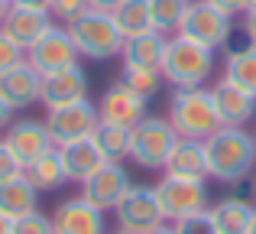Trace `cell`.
Instances as JSON below:
<instances>
[{
    "instance_id": "cell-1",
    "label": "cell",
    "mask_w": 256,
    "mask_h": 234,
    "mask_svg": "<svg viewBox=\"0 0 256 234\" xmlns=\"http://www.w3.org/2000/svg\"><path fill=\"white\" fill-rule=\"evenodd\" d=\"M204 153H208V176L227 185L244 182L256 163V143L253 133H246V127H218L204 140Z\"/></svg>"
},
{
    "instance_id": "cell-2",
    "label": "cell",
    "mask_w": 256,
    "mask_h": 234,
    "mask_svg": "<svg viewBox=\"0 0 256 234\" xmlns=\"http://www.w3.org/2000/svg\"><path fill=\"white\" fill-rule=\"evenodd\" d=\"M159 72H162V82H169L172 88H198L214 72V49L175 33L172 39H166Z\"/></svg>"
},
{
    "instance_id": "cell-3",
    "label": "cell",
    "mask_w": 256,
    "mask_h": 234,
    "mask_svg": "<svg viewBox=\"0 0 256 234\" xmlns=\"http://www.w3.org/2000/svg\"><path fill=\"white\" fill-rule=\"evenodd\" d=\"M65 30H68L78 56H84V59L107 62V59H114V56L124 52V33L117 30L114 17L104 13V10H91V7H88L82 17H75L72 23H65Z\"/></svg>"
},
{
    "instance_id": "cell-4",
    "label": "cell",
    "mask_w": 256,
    "mask_h": 234,
    "mask_svg": "<svg viewBox=\"0 0 256 234\" xmlns=\"http://www.w3.org/2000/svg\"><path fill=\"white\" fill-rule=\"evenodd\" d=\"M169 120L178 137L208 140L220 127L211 88H204V85H198V88H175V95L169 101Z\"/></svg>"
},
{
    "instance_id": "cell-5",
    "label": "cell",
    "mask_w": 256,
    "mask_h": 234,
    "mask_svg": "<svg viewBox=\"0 0 256 234\" xmlns=\"http://www.w3.org/2000/svg\"><path fill=\"white\" fill-rule=\"evenodd\" d=\"M178 143L169 117H150L146 114L130 130V159L140 169H166V159Z\"/></svg>"
},
{
    "instance_id": "cell-6",
    "label": "cell",
    "mask_w": 256,
    "mask_h": 234,
    "mask_svg": "<svg viewBox=\"0 0 256 234\" xmlns=\"http://www.w3.org/2000/svg\"><path fill=\"white\" fill-rule=\"evenodd\" d=\"M178 36L192 39V43H201L208 49H224L234 36V17L220 13L218 7H211L208 0H192L178 23Z\"/></svg>"
},
{
    "instance_id": "cell-7",
    "label": "cell",
    "mask_w": 256,
    "mask_h": 234,
    "mask_svg": "<svg viewBox=\"0 0 256 234\" xmlns=\"http://www.w3.org/2000/svg\"><path fill=\"white\" fill-rule=\"evenodd\" d=\"M152 189H156L162 218L172 221V224L182 221V218H188V215L208 211V185H204V179H182V176H169V172H166Z\"/></svg>"
},
{
    "instance_id": "cell-8",
    "label": "cell",
    "mask_w": 256,
    "mask_h": 234,
    "mask_svg": "<svg viewBox=\"0 0 256 234\" xmlns=\"http://www.w3.org/2000/svg\"><path fill=\"white\" fill-rule=\"evenodd\" d=\"M114 215H117V228L133 231V234H146L150 228L166 221L152 185H130V192L120 198Z\"/></svg>"
},
{
    "instance_id": "cell-9",
    "label": "cell",
    "mask_w": 256,
    "mask_h": 234,
    "mask_svg": "<svg viewBox=\"0 0 256 234\" xmlns=\"http://www.w3.org/2000/svg\"><path fill=\"white\" fill-rule=\"evenodd\" d=\"M98 104L84 101H75V104H65V108H52L46 114V127H49V137L56 146H65L72 140H84L94 133L98 127Z\"/></svg>"
},
{
    "instance_id": "cell-10",
    "label": "cell",
    "mask_w": 256,
    "mask_h": 234,
    "mask_svg": "<svg viewBox=\"0 0 256 234\" xmlns=\"http://www.w3.org/2000/svg\"><path fill=\"white\" fill-rule=\"evenodd\" d=\"M26 62H30L39 75H49V72H58V69H65V65H75L78 49H75V43H72L68 30L52 23L49 30L26 49Z\"/></svg>"
},
{
    "instance_id": "cell-11",
    "label": "cell",
    "mask_w": 256,
    "mask_h": 234,
    "mask_svg": "<svg viewBox=\"0 0 256 234\" xmlns=\"http://www.w3.org/2000/svg\"><path fill=\"white\" fill-rule=\"evenodd\" d=\"M130 176H126L124 163H110L107 159L104 166L91 172V176L82 182V198H88L91 205H98L100 211H114L120 205V198L130 192Z\"/></svg>"
},
{
    "instance_id": "cell-12",
    "label": "cell",
    "mask_w": 256,
    "mask_h": 234,
    "mask_svg": "<svg viewBox=\"0 0 256 234\" xmlns=\"http://www.w3.org/2000/svg\"><path fill=\"white\" fill-rule=\"evenodd\" d=\"M52 228L56 234H107V221L98 205L75 195L58 202V208L52 211Z\"/></svg>"
},
{
    "instance_id": "cell-13",
    "label": "cell",
    "mask_w": 256,
    "mask_h": 234,
    "mask_svg": "<svg viewBox=\"0 0 256 234\" xmlns=\"http://www.w3.org/2000/svg\"><path fill=\"white\" fill-rule=\"evenodd\" d=\"M84 98H88V72L78 62L42 75V95H39V101L46 104V111L65 108V104L84 101Z\"/></svg>"
},
{
    "instance_id": "cell-14",
    "label": "cell",
    "mask_w": 256,
    "mask_h": 234,
    "mask_svg": "<svg viewBox=\"0 0 256 234\" xmlns=\"http://www.w3.org/2000/svg\"><path fill=\"white\" fill-rule=\"evenodd\" d=\"M4 143L13 150V156L23 163V169L32 163V159H39L42 153H49L52 146V137H49V127H46V120H13L10 127H6V137Z\"/></svg>"
},
{
    "instance_id": "cell-15",
    "label": "cell",
    "mask_w": 256,
    "mask_h": 234,
    "mask_svg": "<svg viewBox=\"0 0 256 234\" xmlns=\"http://www.w3.org/2000/svg\"><path fill=\"white\" fill-rule=\"evenodd\" d=\"M98 117L104 124H120V127H136L146 117V98L130 91L124 82L110 85L98 101Z\"/></svg>"
},
{
    "instance_id": "cell-16",
    "label": "cell",
    "mask_w": 256,
    "mask_h": 234,
    "mask_svg": "<svg viewBox=\"0 0 256 234\" xmlns=\"http://www.w3.org/2000/svg\"><path fill=\"white\" fill-rule=\"evenodd\" d=\"M214 108H218L220 127H246L256 117V98L250 91H244L240 85H234L230 78H220L211 88Z\"/></svg>"
},
{
    "instance_id": "cell-17",
    "label": "cell",
    "mask_w": 256,
    "mask_h": 234,
    "mask_svg": "<svg viewBox=\"0 0 256 234\" xmlns=\"http://www.w3.org/2000/svg\"><path fill=\"white\" fill-rule=\"evenodd\" d=\"M39 95H42V75H39L26 59L16 69H10L6 75H0V98H4L13 111L32 108V104L39 101Z\"/></svg>"
},
{
    "instance_id": "cell-18",
    "label": "cell",
    "mask_w": 256,
    "mask_h": 234,
    "mask_svg": "<svg viewBox=\"0 0 256 234\" xmlns=\"http://www.w3.org/2000/svg\"><path fill=\"white\" fill-rule=\"evenodd\" d=\"M49 26H52V13H46V10H26V7H13L10 4L4 23H0V30H4L13 43H20L23 49H30V46L36 43L46 30H49Z\"/></svg>"
},
{
    "instance_id": "cell-19",
    "label": "cell",
    "mask_w": 256,
    "mask_h": 234,
    "mask_svg": "<svg viewBox=\"0 0 256 234\" xmlns=\"http://www.w3.org/2000/svg\"><path fill=\"white\" fill-rule=\"evenodd\" d=\"M58 153H62V163H65V176H68V182H84L88 176H91L98 166H104V153L98 150V143H94V137H84V140H72V143L58 146Z\"/></svg>"
},
{
    "instance_id": "cell-20",
    "label": "cell",
    "mask_w": 256,
    "mask_h": 234,
    "mask_svg": "<svg viewBox=\"0 0 256 234\" xmlns=\"http://www.w3.org/2000/svg\"><path fill=\"white\" fill-rule=\"evenodd\" d=\"M166 172L182 179H208V153H204V140H188L178 137L175 150L166 159Z\"/></svg>"
},
{
    "instance_id": "cell-21",
    "label": "cell",
    "mask_w": 256,
    "mask_h": 234,
    "mask_svg": "<svg viewBox=\"0 0 256 234\" xmlns=\"http://www.w3.org/2000/svg\"><path fill=\"white\" fill-rule=\"evenodd\" d=\"M36 208H39V192L23 172L6 179V182H0V211H4L10 221L30 215V211H36Z\"/></svg>"
},
{
    "instance_id": "cell-22",
    "label": "cell",
    "mask_w": 256,
    "mask_h": 234,
    "mask_svg": "<svg viewBox=\"0 0 256 234\" xmlns=\"http://www.w3.org/2000/svg\"><path fill=\"white\" fill-rule=\"evenodd\" d=\"M211 218L218 234H250V224L256 218V208L246 198H220L218 205H211Z\"/></svg>"
},
{
    "instance_id": "cell-23",
    "label": "cell",
    "mask_w": 256,
    "mask_h": 234,
    "mask_svg": "<svg viewBox=\"0 0 256 234\" xmlns=\"http://www.w3.org/2000/svg\"><path fill=\"white\" fill-rule=\"evenodd\" d=\"M162 52H166V33L150 30L140 36L124 39V65H143V69H159L162 65Z\"/></svg>"
},
{
    "instance_id": "cell-24",
    "label": "cell",
    "mask_w": 256,
    "mask_h": 234,
    "mask_svg": "<svg viewBox=\"0 0 256 234\" xmlns=\"http://www.w3.org/2000/svg\"><path fill=\"white\" fill-rule=\"evenodd\" d=\"M23 176L36 185V192H56V189H62V185L68 182V176H65V163H62L58 146H52L49 153H42L39 159H32V163L23 169Z\"/></svg>"
},
{
    "instance_id": "cell-25",
    "label": "cell",
    "mask_w": 256,
    "mask_h": 234,
    "mask_svg": "<svg viewBox=\"0 0 256 234\" xmlns=\"http://www.w3.org/2000/svg\"><path fill=\"white\" fill-rule=\"evenodd\" d=\"M224 78H230L234 85H240L244 91H250L256 98V43L246 39L244 46L230 49L227 56V69H224Z\"/></svg>"
},
{
    "instance_id": "cell-26",
    "label": "cell",
    "mask_w": 256,
    "mask_h": 234,
    "mask_svg": "<svg viewBox=\"0 0 256 234\" xmlns=\"http://www.w3.org/2000/svg\"><path fill=\"white\" fill-rule=\"evenodd\" d=\"M110 17H114V23H117V30L124 33V39L156 30V26H152V7H150V0H124Z\"/></svg>"
},
{
    "instance_id": "cell-27",
    "label": "cell",
    "mask_w": 256,
    "mask_h": 234,
    "mask_svg": "<svg viewBox=\"0 0 256 234\" xmlns=\"http://www.w3.org/2000/svg\"><path fill=\"white\" fill-rule=\"evenodd\" d=\"M130 130L133 127H120V124H104V120H98V127H94V143H98V150L104 153V159H110V163H124V159H130Z\"/></svg>"
},
{
    "instance_id": "cell-28",
    "label": "cell",
    "mask_w": 256,
    "mask_h": 234,
    "mask_svg": "<svg viewBox=\"0 0 256 234\" xmlns=\"http://www.w3.org/2000/svg\"><path fill=\"white\" fill-rule=\"evenodd\" d=\"M120 82L126 85L130 91H136L140 98H156L159 88H162V72L159 69H143V65H124V75Z\"/></svg>"
},
{
    "instance_id": "cell-29",
    "label": "cell",
    "mask_w": 256,
    "mask_h": 234,
    "mask_svg": "<svg viewBox=\"0 0 256 234\" xmlns=\"http://www.w3.org/2000/svg\"><path fill=\"white\" fill-rule=\"evenodd\" d=\"M192 0H150L152 7V26L159 33H178V23L185 17Z\"/></svg>"
},
{
    "instance_id": "cell-30",
    "label": "cell",
    "mask_w": 256,
    "mask_h": 234,
    "mask_svg": "<svg viewBox=\"0 0 256 234\" xmlns=\"http://www.w3.org/2000/svg\"><path fill=\"white\" fill-rule=\"evenodd\" d=\"M10 234H56V228H52V218H46L42 211L36 208L23 218H13Z\"/></svg>"
},
{
    "instance_id": "cell-31",
    "label": "cell",
    "mask_w": 256,
    "mask_h": 234,
    "mask_svg": "<svg viewBox=\"0 0 256 234\" xmlns=\"http://www.w3.org/2000/svg\"><path fill=\"white\" fill-rule=\"evenodd\" d=\"M23 59H26V49L20 43H13V39L0 30V75H6L10 69H16Z\"/></svg>"
},
{
    "instance_id": "cell-32",
    "label": "cell",
    "mask_w": 256,
    "mask_h": 234,
    "mask_svg": "<svg viewBox=\"0 0 256 234\" xmlns=\"http://www.w3.org/2000/svg\"><path fill=\"white\" fill-rule=\"evenodd\" d=\"M175 234H218V228H214L211 211H198V215H188L182 221H175Z\"/></svg>"
},
{
    "instance_id": "cell-33",
    "label": "cell",
    "mask_w": 256,
    "mask_h": 234,
    "mask_svg": "<svg viewBox=\"0 0 256 234\" xmlns=\"http://www.w3.org/2000/svg\"><path fill=\"white\" fill-rule=\"evenodd\" d=\"M88 10V0H52L49 4V13L56 20H62V23H72L75 17H82Z\"/></svg>"
},
{
    "instance_id": "cell-34",
    "label": "cell",
    "mask_w": 256,
    "mask_h": 234,
    "mask_svg": "<svg viewBox=\"0 0 256 234\" xmlns=\"http://www.w3.org/2000/svg\"><path fill=\"white\" fill-rule=\"evenodd\" d=\"M20 172H23V163H20V159L13 156V150L4 143V140H0V182L20 176Z\"/></svg>"
},
{
    "instance_id": "cell-35",
    "label": "cell",
    "mask_w": 256,
    "mask_h": 234,
    "mask_svg": "<svg viewBox=\"0 0 256 234\" xmlns=\"http://www.w3.org/2000/svg\"><path fill=\"white\" fill-rule=\"evenodd\" d=\"M211 7H218L220 13H227V17H237V13H244V0H208Z\"/></svg>"
},
{
    "instance_id": "cell-36",
    "label": "cell",
    "mask_w": 256,
    "mask_h": 234,
    "mask_svg": "<svg viewBox=\"0 0 256 234\" xmlns=\"http://www.w3.org/2000/svg\"><path fill=\"white\" fill-rule=\"evenodd\" d=\"M244 36L250 39V43H256V10L244 13Z\"/></svg>"
},
{
    "instance_id": "cell-37",
    "label": "cell",
    "mask_w": 256,
    "mask_h": 234,
    "mask_svg": "<svg viewBox=\"0 0 256 234\" xmlns=\"http://www.w3.org/2000/svg\"><path fill=\"white\" fill-rule=\"evenodd\" d=\"M13 7H26V10H46L49 13V4L52 0H10Z\"/></svg>"
},
{
    "instance_id": "cell-38",
    "label": "cell",
    "mask_w": 256,
    "mask_h": 234,
    "mask_svg": "<svg viewBox=\"0 0 256 234\" xmlns=\"http://www.w3.org/2000/svg\"><path fill=\"white\" fill-rule=\"evenodd\" d=\"M120 4H124V0H88V7H91V10H104V13H114Z\"/></svg>"
},
{
    "instance_id": "cell-39",
    "label": "cell",
    "mask_w": 256,
    "mask_h": 234,
    "mask_svg": "<svg viewBox=\"0 0 256 234\" xmlns=\"http://www.w3.org/2000/svg\"><path fill=\"white\" fill-rule=\"evenodd\" d=\"M10 124H13V108L4 101V98H0V130H6Z\"/></svg>"
},
{
    "instance_id": "cell-40",
    "label": "cell",
    "mask_w": 256,
    "mask_h": 234,
    "mask_svg": "<svg viewBox=\"0 0 256 234\" xmlns=\"http://www.w3.org/2000/svg\"><path fill=\"white\" fill-rule=\"evenodd\" d=\"M146 234H175V224H156V228H150V231H146Z\"/></svg>"
},
{
    "instance_id": "cell-41",
    "label": "cell",
    "mask_w": 256,
    "mask_h": 234,
    "mask_svg": "<svg viewBox=\"0 0 256 234\" xmlns=\"http://www.w3.org/2000/svg\"><path fill=\"white\" fill-rule=\"evenodd\" d=\"M10 224H13V221L4 215V211H0V234H10Z\"/></svg>"
},
{
    "instance_id": "cell-42",
    "label": "cell",
    "mask_w": 256,
    "mask_h": 234,
    "mask_svg": "<svg viewBox=\"0 0 256 234\" xmlns=\"http://www.w3.org/2000/svg\"><path fill=\"white\" fill-rule=\"evenodd\" d=\"M6 10H10V0H0V23H4V17H6Z\"/></svg>"
},
{
    "instance_id": "cell-43",
    "label": "cell",
    "mask_w": 256,
    "mask_h": 234,
    "mask_svg": "<svg viewBox=\"0 0 256 234\" xmlns=\"http://www.w3.org/2000/svg\"><path fill=\"white\" fill-rule=\"evenodd\" d=\"M246 10H256V0H244V13Z\"/></svg>"
},
{
    "instance_id": "cell-44",
    "label": "cell",
    "mask_w": 256,
    "mask_h": 234,
    "mask_svg": "<svg viewBox=\"0 0 256 234\" xmlns=\"http://www.w3.org/2000/svg\"><path fill=\"white\" fill-rule=\"evenodd\" d=\"M114 234H133V231H124V228H117V231H114Z\"/></svg>"
},
{
    "instance_id": "cell-45",
    "label": "cell",
    "mask_w": 256,
    "mask_h": 234,
    "mask_svg": "<svg viewBox=\"0 0 256 234\" xmlns=\"http://www.w3.org/2000/svg\"><path fill=\"white\" fill-rule=\"evenodd\" d=\"M250 234H256V218H253V224H250Z\"/></svg>"
},
{
    "instance_id": "cell-46",
    "label": "cell",
    "mask_w": 256,
    "mask_h": 234,
    "mask_svg": "<svg viewBox=\"0 0 256 234\" xmlns=\"http://www.w3.org/2000/svg\"><path fill=\"white\" fill-rule=\"evenodd\" d=\"M253 143H256V130H253Z\"/></svg>"
}]
</instances>
